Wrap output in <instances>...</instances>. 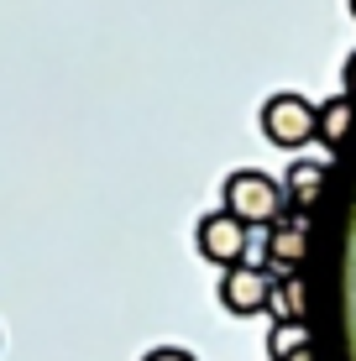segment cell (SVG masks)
Masks as SVG:
<instances>
[{
  "label": "cell",
  "instance_id": "12",
  "mask_svg": "<svg viewBox=\"0 0 356 361\" xmlns=\"http://www.w3.org/2000/svg\"><path fill=\"white\" fill-rule=\"evenodd\" d=\"M346 6H351V21H356V0H346Z\"/></svg>",
  "mask_w": 356,
  "mask_h": 361
},
{
  "label": "cell",
  "instance_id": "11",
  "mask_svg": "<svg viewBox=\"0 0 356 361\" xmlns=\"http://www.w3.org/2000/svg\"><path fill=\"white\" fill-rule=\"evenodd\" d=\"M340 84H346L340 94H351V99H356V53L346 58V68H340Z\"/></svg>",
  "mask_w": 356,
  "mask_h": 361
},
{
  "label": "cell",
  "instance_id": "10",
  "mask_svg": "<svg viewBox=\"0 0 356 361\" xmlns=\"http://www.w3.org/2000/svg\"><path fill=\"white\" fill-rule=\"evenodd\" d=\"M142 361H194V356L183 351V345H152V351H147Z\"/></svg>",
  "mask_w": 356,
  "mask_h": 361
},
{
  "label": "cell",
  "instance_id": "7",
  "mask_svg": "<svg viewBox=\"0 0 356 361\" xmlns=\"http://www.w3.org/2000/svg\"><path fill=\"white\" fill-rule=\"evenodd\" d=\"M351 126H356V99L351 94H336V99H325V105H320V131H314V136H320L325 147H340L351 136Z\"/></svg>",
  "mask_w": 356,
  "mask_h": 361
},
{
  "label": "cell",
  "instance_id": "2",
  "mask_svg": "<svg viewBox=\"0 0 356 361\" xmlns=\"http://www.w3.org/2000/svg\"><path fill=\"white\" fill-rule=\"evenodd\" d=\"M314 131H320V105H314V99H304L293 90L267 94V105H262V136L273 147H304V142H314Z\"/></svg>",
  "mask_w": 356,
  "mask_h": 361
},
{
  "label": "cell",
  "instance_id": "5",
  "mask_svg": "<svg viewBox=\"0 0 356 361\" xmlns=\"http://www.w3.org/2000/svg\"><path fill=\"white\" fill-rule=\"evenodd\" d=\"M304 257H309V226H304V215H283L267 231V262L262 267L273 278H293Z\"/></svg>",
  "mask_w": 356,
  "mask_h": 361
},
{
  "label": "cell",
  "instance_id": "3",
  "mask_svg": "<svg viewBox=\"0 0 356 361\" xmlns=\"http://www.w3.org/2000/svg\"><path fill=\"white\" fill-rule=\"evenodd\" d=\"M247 241H252V231L241 226L231 209H210V215L194 220V246H200V257L215 262V267H226V272L247 262Z\"/></svg>",
  "mask_w": 356,
  "mask_h": 361
},
{
  "label": "cell",
  "instance_id": "6",
  "mask_svg": "<svg viewBox=\"0 0 356 361\" xmlns=\"http://www.w3.org/2000/svg\"><path fill=\"white\" fill-rule=\"evenodd\" d=\"M283 199H288V215H309L314 204L325 199V163L320 157H299L283 178Z\"/></svg>",
  "mask_w": 356,
  "mask_h": 361
},
{
  "label": "cell",
  "instance_id": "1",
  "mask_svg": "<svg viewBox=\"0 0 356 361\" xmlns=\"http://www.w3.org/2000/svg\"><path fill=\"white\" fill-rule=\"evenodd\" d=\"M220 199H226L220 209H231V215H236L247 231H257V226L273 231L278 220L288 215L283 183H278L273 173H262V168H236V173H226V183H220Z\"/></svg>",
  "mask_w": 356,
  "mask_h": 361
},
{
  "label": "cell",
  "instance_id": "4",
  "mask_svg": "<svg viewBox=\"0 0 356 361\" xmlns=\"http://www.w3.org/2000/svg\"><path fill=\"white\" fill-rule=\"evenodd\" d=\"M273 288H278V278H273L267 267L241 262V267H231L226 278H220V309H226V314H236V319L262 314V309L273 304Z\"/></svg>",
  "mask_w": 356,
  "mask_h": 361
},
{
  "label": "cell",
  "instance_id": "8",
  "mask_svg": "<svg viewBox=\"0 0 356 361\" xmlns=\"http://www.w3.org/2000/svg\"><path fill=\"white\" fill-rule=\"evenodd\" d=\"M299 351H309V325L304 319H273V330H267V361H293Z\"/></svg>",
  "mask_w": 356,
  "mask_h": 361
},
{
  "label": "cell",
  "instance_id": "9",
  "mask_svg": "<svg viewBox=\"0 0 356 361\" xmlns=\"http://www.w3.org/2000/svg\"><path fill=\"white\" fill-rule=\"evenodd\" d=\"M267 309H278V319H304V283H299V272H293V278H278Z\"/></svg>",
  "mask_w": 356,
  "mask_h": 361
}]
</instances>
